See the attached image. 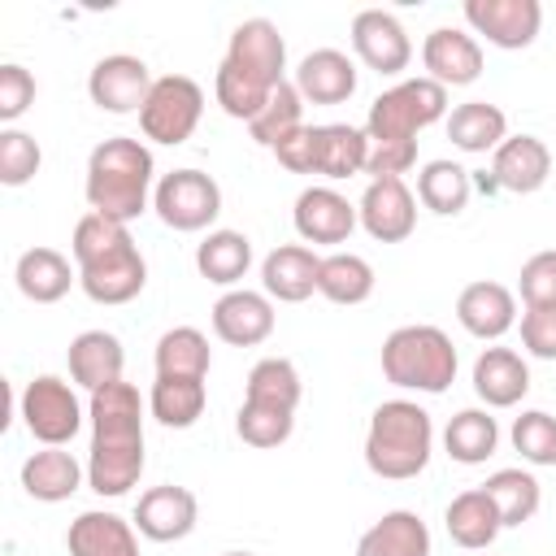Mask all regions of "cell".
<instances>
[{"instance_id":"cell-1","label":"cell","mask_w":556,"mask_h":556,"mask_svg":"<svg viewBox=\"0 0 556 556\" xmlns=\"http://www.w3.org/2000/svg\"><path fill=\"white\" fill-rule=\"evenodd\" d=\"M91 452H87V486L96 495H126L143 473V400L130 382H113L91 395Z\"/></svg>"},{"instance_id":"cell-2","label":"cell","mask_w":556,"mask_h":556,"mask_svg":"<svg viewBox=\"0 0 556 556\" xmlns=\"http://www.w3.org/2000/svg\"><path fill=\"white\" fill-rule=\"evenodd\" d=\"M282 83H287V39L278 35V26L269 17L239 22L230 30L226 56L213 78V96L222 113L252 122Z\"/></svg>"},{"instance_id":"cell-3","label":"cell","mask_w":556,"mask_h":556,"mask_svg":"<svg viewBox=\"0 0 556 556\" xmlns=\"http://www.w3.org/2000/svg\"><path fill=\"white\" fill-rule=\"evenodd\" d=\"M70 252H74V265H78V287L96 304H130L148 282V261L135 248L126 222L83 213L78 226H74Z\"/></svg>"},{"instance_id":"cell-4","label":"cell","mask_w":556,"mask_h":556,"mask_svg":"<svg viewBox=\"0 0 556 556\" xmlns=\"http://www.w3.org/2000/svg\"><path fill=\"white\" fill-rule=\"evenodd\" d=\"M152 174H156V165H152V152L143 139L113 135V139L96 143L87 156V182H83L91 213L113 217V222H135L148 208V195L156 191Z\"/></svg>"},{"instance_id":"cell-5","label":"cell","mask_w":556,"mask_h":556,"mask_svg":"<svg viewBox=\"0 0 556 556\" xmlns=\"http://www.w3.org/2000/svg\"><path fill=\"white\" fill-rule=\"evenodd\" d=\"M434 421L413 400H382L365 430V465L387 482H408L430 465Z\"/></svg>"},{"instance_id":"cell-6","label":"cell","mask_w":556,"mask_h":556,"mask_svg":"<svg viewBox=\"0 0 556 556\" xmlns=\"http://www.w3.org/2000/svg\"><path fill=\"white\" fill-rule=\"evenodd\" d=\"M300 369L287 356H265L248 369L243 404L235 417V430L248 447H278L295 430V408H300Z\"/></svg>"},{"instance_id":"cell-7","label":"cell","mask_w":556,"mask_h":556,"mask_svg":"<svg viewBox=\"0 0 556 556\" xmlns=\"http://www.w3.org/2000/svg\"><path fill=\"white\" fill-rule=\"evenodd\" d=\"M382 378L400 391L439 395L456 378V348L439 326H395L382 339Z\"/></svg>"},{"instance_id":"cell-8","label":"cell","mask_w":556,"mask_h":556,"mask_svg":"<svg viewBox=\"0 0 556 556\" xmlns=\"http://www.w3.org/2000/svg\"><path fill=\"white\" fill-rule=\"evenodd\" d=\"M447 117V87L434 78H404L387 87L365 117L369 143H417V130Z\"/></svg>"},{"instance_id":"cell-9","label":"cell","mask_w":556,"mask_h":556,"mask_svg":"<svg viewBox=\"0 0 556 556\" xmlns=\"http://www.w3.org/2000/svg\"><path fill=\"white\" fill-rule=\"evenodd\" d=\"M200 113H204V91L195 78L187 74H165L152 83L148 91V104L139 109V130L143 139L152 143H165V148H178L195 135L200 126Z\"/></svg>"},{"instance_id":"cell-10","label":"cell","mask_w":556,"mask_h":556,"mask_svg":"<svg viewBox=\"0 0 556 556\" xmlns=\"http://www.w3.org/2000/svg\"><path fill=\"white\" fill-rule=\"evenodd\" d=\"M17 413L30 430V439H39L43 447H65L83 430V404H78L74 387L56 374H39L35 382H26Z\"/></svg>"},{"instance_id":"cell-11","label":"cell","mask_w":556,"mask_h":556,"mask_svg":"<svg viewBox=\"0 0 556 556\" xmlns=\"http://www.w3.org/2000/svg\"><path fill=\"white\" fill-rule=\"evenodd\" d=\"M152 208L169 230L191 235V230H204L222 213V187L204 169H174L156 182Z\"/></svg>"},{"instance_id":"cell-12","label":"cell","mask_w":556,"mask_h":556,"mask_svg":"<svg viewBox=\"0 0 556 556\" xmlns=\"http://www.w3.org/2000/svg\"><path fill=\"white\" fill-rule=\"evenodd\" d=\"M152 70L143 56H130V52H109L91 65L87 74V96L96 109L104 113H139L148 104V91H152Z\"/></svg>"},{"instance_id":"cell-13","label":"cell","mask_w":556,"mask_h":556,"mask_svg":"<svg viewBox=\"0 0 556 556\" xmlns=\"http://www.w3.org/2000/svg\"><path fill=\"white\" fill-rule=\"evenodd\" d=\"M465 22L486 43L517 52V48H530L539 39L543 4L539 0H465Z\"/></svg>"},{"instance_id":"cell-14","label":"cell","mask_w":556,"mask_h":556,"mask_svg":"<svg viewBox=\"0 0 556 556\" xmlns=\"http://www.w3.org/2000/svg\"><path fill=\"white\" fill-rule=\"evenodd\" d=\"M352 52L382 78H395L413 61V39L387 9H361L352 17Z\"/></svg>"},{"instance_id":"cell-15","label":"cell","mask_w":556,"mask_h":556,"mask_svg":"<svg viewBox=\"0 0 556 556\" xmlns=\"http://www.w3.org/2000/svg\"><path fill=\"white\" fill-rule=\"evenodd\" d=\"M356 213L369 239L378 243H404L417 230V200L404 178H369Z\"/></svg>"},{"instance_id":"cell-16","label":"cell","mask_w":556,"mask_h":556,"mask_svg":"<svg viewBox=\"0 0 556 556\" xmlns=\"http://www.w3.org/2000/svg\"><path fill=\"white\" fill-rule=\"evenodd\" d=\"M421 65L439 87H469L482 74V43L460 26H434L421 39Z\"/></svg>"},{"instance_id":"cell-17","label":"cell","mask_w":556,"mask_h":556,"mask_svg":"<svg viewBox=\"0 0 556 556\" xmlns=\"http://www.w3.org/2000/svg\"><path fill=\"white\" fill-rule=\"evenodd\" d=\"M195 517H200V504L187 486H148L139 500H135V530L152 543H178L195 530Z\"/></svg>"},{"instance_id":"cell-18","label":"cell","mask_w":556,"mask_h":556,"mask_svg":"<svg viewBox=\"0 0 556 556\" xmlns=\"http://www.w3.org/2000/svg\"><path fill=\"white\" fill-rule=\"evenodd\" d=\"M291 222H295V235L304 243H348V235L356 230L361 213L334 187H304L295 195Z\"/></svg>"},{"instance_id":"cell-19","label":"cell","mask_w":556,"mask_h":556,"mask_svg":"<svg viewBox=\"0 0 556 556\" xmlns=\"http://www.w3.org/2000/svg\"><path fill=\"white\" fill-rule=\"evenodd\" d=\"M213 334L230 348H256L274 334V300L265 291L235 287L213 304Z\"/></svg>"},{"instance_id":"cell-20","label":"cell","mask_w":556,"mask_h":556,"mask_svg":"<svg viewBox=\"0 0 556 556\" xmlns=\"http://www.w3.org/2000/svg\"><path fill=\"white\" fill-rule=\"evenodd\" d=\"M552 178V152L539 135H508L491 152V182L513 195H534Z\"/></svg>"},{"instance_id":"cell-21","label":"cell","mask_w":556,"mask_h":556,"mask_svg":"<svg viewBox=\"0 0 556 556\" xmlns=\"http://www.w3.org/2000/svg\"><path fill=\"white\" fill-rule=\"evenodd\" d=\"M317 274H321V256L304 243H282L261 261V287L278 304L308 300L317 291Z\"/></svg>"},{"instance_id":"cell-22","label":"cell","mask_w":556,"mask_h":556,"mask_svg":"<svg viewBox=\"0 0 556 556\" xmlns=\"http://www.w3.org/2000/svg\"><path fill=\"white\" fill-rule=\"evenodd\" d=\"M291 83L304 96V104H343L356 91V65L339 48H313L295 65V78Z\"/></svg>"},{"instance_id":"cell-23","label":"cell","mask_w":556,"mask_h":556,"mask_svg":"<svg viewBox=\"0 0 556 556\" xmlns=\"http://www.w3.org/2000/svg\"><path fill=\"white\" fill-rule=\"evenodd\" d=\"M70 378L83 387V391H104L113 382H122V365H126V352H122V339L109 334V330H83L70 339Z\"/></svg>"},{"instance_id":"cell-24","label":"cell","mask_w":556,"mask_h":556,"mask_svg":"<svg viewBox=\"0 0 556 556\" xmlns=\"http://www.w3.org/2000/svg\"><path fill=\"white\" fill-rule=\"evenodd\" d=\"M456 321L473 334V339H500L513 330L517 321V300L504 282H469L460 295H456Z\"/></svg>"},{"instance_id":"cell-25","label":"cell","mask_w":556,"mask_h":556,"mask_svg":"<svg viewBox=\"0 0 556 556\" xmlns=\"http://www.w3.org/2000/svg\"><path fill=\"white\" fill-rule=\"evenodd\" d=\"M65 547L70 556H139V534L135 521H122L104 508H87L70 521Z\"/></svg>"},{"instance_id":"cell-26","label":"cell","mask_w":556,"mask_h":556,"mask_svg":"<svg viewBox=\"0 0 556 556\" xmlns=\"http://www.w3.org/2000/svg\"><path fill=\"white\" fill-rule=\"evenodd\" d=\"M473 391L486 408H513L530 391V365L513 348H482L473 361Z\"/></svg>"},{"instance_id":"cell-27","label":"cell","mask_w":556,"mask_h":556,"mask_svg":"<svg viewBox=\"0 0 556 556\" xmlns=\"http://www.w3.org/2000/svg\"><path fill=\"white\" fill-rule=\"evenodd\" d=\"M87 469L65 447H39L22 460V491L39 504H61L83 486Z\"/></svg>"},{"instance_id":"cell-28","label":"cell","mask_w":556,"mask_h":556,"mask_svg":"<svg viewBox=\"0 0 556 556\" xmlns=\"http://www.w3.org/2000/svg\"><path fill=\"white\" fill-rule=\"evenodd\" d=\"M365 161H369V135L361 126H343V122L313 126V174L339 182L365 174Z\"/></svg>"},{"instance_id":"cell-29","label":"cell","mask_w":556,"mask_h":556,"mask_svg":"<svg viewBox=\"0 0 556 556\" xmlns=\"http://www.w3.org/2000/svg\"><path fill=\"white\" fill-rule=\"evenodd\" d=\"M13 278L30 304H56L78 282V265H70V256H61L56 248H26L17 256Z\"/></svg>"},{"instance_id":"cell-30","label":"cell","mask_w":556,"mask_h":556,"mask_svg":"<svg viewBox=\"0 0 556 556\" xmlns=\"http://www.w3.org/2000/svg\"><path fill=\"white\" fill-rule=\"evenodd\" d=\"M443 526H447L452 543H456V547H465V552H486V547L495 543V534L504 530L500 508H495V500H491L482 486L460 491V495L447 504Z\"/></svg>"},{"instance_id":"cell-31","label":"cell","mask_w":556,"mask_h":556,"mask_svg":"<svg viewBox=\"0 0 556 556\" xmlns=\"http://www.w3.org/2000/svg\"><path fill=\"white\" fill-rule=\"evenodd\" d=\"M356 556H430V530L417 513L391 508L361 534Z\"/></svg>"},{"instance_id":"cell-32","label":"cell","mask_w":556,"mask_h":556,"mask_svg":"<svg viewBox=\"0 0 556 556\" xmlns=\"http://www.w3.org/2000/svg\"><path fill=\"white\" fill-rule=\"evenodd\" d=\"M447 139L460 152H495L508 139V117L500 104L486 100H465L447 113Z\"/></svg>"},{"instance_id":"cell-33","label":"cell","mask_w":556,"mask_h":556,"mask_svg":"<svg viewBox=\"0 0 556 556\" xmlns=\"http://www.w3.org/2000/svg\"><path fill=\"white\" fill-rule=\"evenodd\" d=\"M248 265H252V239L243 230H208L200 239V248H195L200 278H208L217 287L235 291V282L248 274Z\"/></svg>"},{"instance_id":"cell-34","label":"cell","mask_w":556,"mask_h":556,"mask_svg":"<svg viewBox=\"0 0 556 556\" xmlns=\"http://www.w3.org/2000/svg\"><path fill=\"white\" fill-rule=\"evenodd\" d=\"M204 404H208V387L204 378H165L156 374L152 382V395H148V408L161 426L169 430H187L204 417Z\"/></svg>"},{"instance_id":"cell-35","label":"cell","mask_w":556,"mask_h":556,"mask_svg":"<svg viewBox=\"0 0 556 556\" xmlns=\"http://www.w3.org/2000/svg\"><path fill=\"white\" fill-rule=\"evenodd\" d=\"M317 295H326L330 304H365L374 295V265L356 252H330L321 256V274H317Z\"/></svg>"},{"instance_id":"cell-36","label":"cell","mask_w":556,"mask_h":556,"mask_svg":"<svg viewBox=\"0 0 556 556\" xmlns=\"http://www.w3.org/2000/svg\"><path fill=\"white\" fill-rule=\"evenodd\" d=\"M443 447L456 465H482L500 447V426L486 408H460L443 430Z\"/></svg>"},{"instance_id":"cell-37","label":"cell","mask_w":556,"mask_h":556,"mask_svg":"<svg viewBox=\"0 0 556 556\" xmlns=\"http://www.w3.org/2000/svg\"><path fill=\"white\" fill-rule=\"evenodd\" d=\"M152 361H156V374H165V378H208L213 352H208V339L195 326H174L156 339Z\"/></svg>"},{"instance_id":"cell-38","label":"cell","mask_w":556,"mask_h":556,"mask_svg":"<svg viewBox=\"0 0 556 556\" xmlns=\"http://www.w3.org/2000/svg\"><path fill=\"white\" fill-rule=\"evenodd\" d=\"M469 169H460L456 161H426L417 174V200L439 217H456L469 204Z\"/></svg>"},{"instance_id":"cell-39","label":"cell","mask_w":556,"mask_h":556,"mask_svg":"<svg viewBox=\"0 0 556 556\" xmlns=\"http://www.w3.org/2000/svg\"><path fill=\"white\" fill-rule=\"evenodd\" d=\"M482 491L495 500L504 526H526V521L539 513V504H543V486H539V478L526 473V469H495V473L482 482Z\"/></svg>"},{"instance_id":"cell-40","label":"cell","mask_w":556,"mask_h":556,"mask_svg":"<svg viewBox=\"0 0 556 556\" xmlns=\"http://www.w3.org/2000/svg\"><path fill=\"white\" fill-rule=\"evenodd\" d=\"M300 113H304V96L295 91V83H282V87L269 96V104L248 122V130H252V139H256L261 148H269V152H274L291 130H300V126H304V117H300Z\"/></svg>"},{"instance_id":"cell-41","label":"cell","mask_w":556,"mask_h":556,"mask_svg":"<svg viewBox=\"0 0 556 556\" xmlns=\"http://www.w3.org/2000/svg\"><path fill=\"white\" fill-rule=\"evenodd\" d=\"M513 447L530 465H556V417L543 408H526L513 421Z\"/></svg>"},{"instance_id":"cell-42","label":"cell","mask_w":556,"mask_h":556,"mask_svg":"<svg viewBox=\"0 0 556 556\" xmlns=\"http://www.w3.org/2000/svg\"><path fill=\"white\" fill-rule=\"evenodd\" d=\"M39 161H43V152H39L35 135H26V130H17V126H4V130H0V182H4V187L30 182V178L39 174Z\"/></svg>"},{"instance_id":"cell-43","label":"cell","mask_w":556,"mask_h":556,"mask_svg":"<svg viewBox=\"0 0 556 556\" xmlns=\"http://www.w3.org/2000/svg\"><path fill=\"white\" fill-rule=\"evenodd\" d=\"M517 291H521L526 308H539V304H556V252H534V256L521 265Z\"/></svg>"},{"instance_id":"cell-44","label":"cell","mask_w":556,"mask_h":556,"mask_svg":"<svg viewBox=\"0 0 556 556\" xmlns=\"http://www.w3.org/2000/svg\"><path fill=\"white\" fill-rule=\"evenodd\" d=\"M521 348L539 361H556V304H539L521 313Z\"/></svg>"},{"instance_id":"cell-45","label":"cell","mask_w":556,"mask_h":556,"mask_svg":"<svg viewBox=\"0 0 556 556\" xmlns=\"http://www.w3.org/2000/svg\"><path fill=\"white\" fill-rule=\"evenodd\" d=\"M35 104V78L22 65H0V122H17Z\"/></svg>"},{"instance_id":"cell-46","label":"cell","mask_w":556,"mask_h":556,"mask_svg":"<svg viewBox=\"0 0 556 556\" xmlns=\"http://www.w3.org/2000/svg\"><path fill=\"white\" fill-rule=\"evenodd\" d=\"M417 165V143H369V178H404Z\"/></svg>"},{"instance_id":"cell-47","label":"cell","mask_w":556,"mask_h":556,"mask_svg":"<svg viewBox=\"0 0 556 556\" xmlns=\"http://www.w3.org/2000/svg\"><path fill=\"white\" fill-rule=\"evenodd\" d=\"M274 156H278V165H282L287 174H313V126L291 130V135L274 148Z\"/></svg>"},{"instance_id":"cell-48","label":"cell","mask_w":556,"mask_h":556,"mask_svg":"<svg viewBox=\"0 0 556 556\" xmlns=\"http://www.w3.org/2000/svg\"><path fill=\"white\" fill-rule=\"evenodd\" d=\"M226 556H256V552H226Z\"/></svg>"}]
</instances>
